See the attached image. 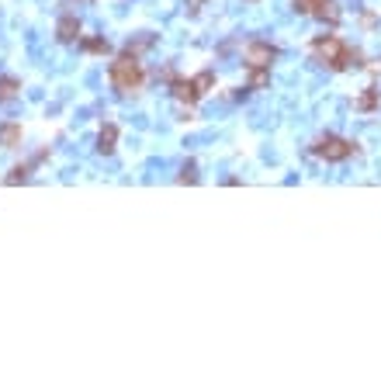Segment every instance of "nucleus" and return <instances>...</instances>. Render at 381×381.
<instances>
[{
	"mask_svg": "<svg viewBox=\"0 0 381 381\" xmlns=\"http://www.w3.org/2000/svg\"><path fill=\"white\" fill-rule=\"evenodd\" d=\"M108 77H111V87H115V94H118V97H136V94L142 91V84H146V70H142L139 56H136V53H129V49H125L122 56H115V59H111Z\"/></svg>",
	"mask_w": 381,
	"mask_h": 381,
	"instance_id": "f257e3e1",
	"label": "nucleus"
},
{
	"mask_svg": "<svg viewBox=\"0 0 381 381\" xmlns=\"http://www.w3.org/2000/svg\"><path fill=\"white\" fill-rule=\"evenodd\" d=\"M308 49H312L315 63H322V66H329V70H350V66H360V53L350 49L340 35H319V39H312Z\"/></svg>",
	"mask_w": 381,
	"mask_h": 381,
	"instance_id": "f03ea898",
	"label": "nucleus"
},
{
	"mask_svg": "<svg viewBox=\"0 0 381 381\" xmlns=\"http://www.w3.org/2000/svg\"><path fill=\"white\" fill-rule=\"evenodd\" d=\"M312 153H315L319 160H326V163H343V160L357 156L360 149H357V142H350V139H340V136H326V139H319V142L312 146Z\"/></svg>",
	"mask_w": 381,
	"mask_h": 381,
	"instance_id": "7ed1b4c3",
	"label": "nucleus"
},
{
	"mask_svg": "<svg viewBox=\"0 0 381 381\" xmlns=\"http://www.w3.org/2000/svg\"><path fill=\"white\" fill-rule=\"evenodd\" d=\"M274 59H277V46H270V42L253 39V42L243 49V63H246V70H270Z\"/></svg>",
	"mask_w": 381,
	"mask_h": 381,
	"instance_id": "20e7f679",
	"label": "nucleus"
},
{
	"mask_svg": "<svg viewBox=\"0 0 381 381\" xmlns=\"http://www.w3.org/2000/svg\"><path fill=\"white\" fill-rule=\"evenodd\" d=\"M291 8L305 18H319V21H329V25L340 21V11H336L333 0H291Z\"/></svg>",
	"mask_w": 381,
	"mask_h": 381,
	"instance_id": "39448f33",
	"label": "nucleus"
},
{
	"mask_svg": "<svg viewBox=\"0 0 381 381\" xmlns=\"http://www.w3.org/2000/svg\"><path fill=\"white\" fill-rule=\"evenodd\" d=\"M56 42H63V46L80 42V18H77V15H63V18L56 21Z\"/></svg>",
	"mask_w": 381,
	"mask_h": 381,
	"instance_id": "423d86ee",
	"label": "nucleus"
},
{
	"mask_svg": "<svg viewBox=\"0 0 381 381\" xmlns=\"http://www.w3.org/2000/svg\"><path fill=\"white\" fill-rule=\"evenodd\" d=\"M115 146H118V125H115V122H104L101 132H97V153H101V156H111Z\"/></svg>",
	"mask_w": 381,
	"mask_h": 381,
	"instance_id": "0eeeda50",
	"label": "nucleus"
},
{
	"mask_svg": "<svg viewBox=\"0 0 381 381\" xmlns=\"http://www.w3.org/2000/svg\"><path fill=\"white\" fill-rule=\"evenodd\" d=\"M21 146V122H0V149Z\"/></svg>",
	"mask_w": 381,
	"mask_h": 381,
	"instance_id": "6e6552de",
	"label": "nucleus"
},
{
	"mask_svg": "<svg viewBox=\"0 0 381 381\" xmlns=\"http://www.w3.org/2000/svg\"><path fill=\"white\" fill-rule=\"evenodd\" d=\"M191 87H194V97H208V91H215V73L212 70H201L198 77H191Z\"/></svg>",
	"mask_w": 381,
	"mask_h": 381,
	"instance_id": "1a4fd4ad",
	"label": "nucleus"
},
{
	"mask_svg": "<svg viewBox=\"0 0 381 381\" xmlns=\"http://www.w3.org/2000/svg\"><path fill=\"white\" fill-rule=\"evenodd\" d=\"M18 91H21L18 77H11V73H4V77H0V104H11V101L18 97Z\"/></svg>",
	"mask_w": 381,
	"mask_h": 381,
	"instance_id": "9d476101",
	"label": "nucleus"
},
{
	"mask_svg": "<svg viewBox=\"0 0 381 381\" xmlns=\"http://www.w3.org/2000/svg\"><path fill=\"white\" fill-rule=\"evenodd\" d=\"M80 49L91 53V56H108L111 53V42L108 39H80Z\"/></svg>",
	"mask_w": 381,
	"mask_h": 381,
	"instance_id": "9b49d317",
	"label": "nucleus"
},
{
	"mask_svg": "<svg viewBox=\"0 0 381 381\" xmlns=\"http://www.w3.org/2000/svg\"><path fill=\"white\" fill-rule=\"evenodd\" d=\"M378 101H381V94H378L374 87H367V91L353 101V108H357V111H374V108H378Z\"/></svg>",
	"mask_w": 381,
	"mask_h": 381,
	"instance_id": "f8f14e48",
	"label": "nucleus"
},
{
	"mask_svg": "<svg viewBox=\"0 0 381 381\" xmlns=\"http://www.w3.org/2000/svg\"><path fill=\"white\" fill-rule=\"evenodd\" d=\"M32 167H35V163H21V167H15V170L4 177V184H8V187H15V184H25V180L32 177Z\"/></svg>",
	"mask_w": 381,
	"mask_h": 381,
	"instance_id": "ddd939ff",
	"label": "nucleus"
},
{
	"mask_svg": "<svg viewBox=\"0 0 381 381\" xmlns=\"http://www.w3.org/2000/svg\"><path fill=\"white\" fill-rule=\"evenodd\" d=\"M267 80H270V70H250L246 91H260V87H267Z\"/></svg>",
	"mask_w": 381,
	"mask_h": 381,
	"instance_id": "4468645a",
	"label": "nucleus"
},
{
	"mask_svg": "<svg viewBox=\"0 0 381 381\" xmlns=\"http://www.w3.org/2000/svg\"><path fill=\"white\" fill-rule=\"evenodd\" d=\"M177 184H198V163H194V160H187V163L180 167V177H177Z\"/></svg>",
	"mask_w": 381,
	"mask_h": 381,
	"instance_id": "2eb2a0df",
	"label": "nucleus"
},
{
	"mask_svg": "<svg viewBox=\"0 0 381 381\" xmlns=\"http://www.w3.org/2000/svg\"><path fill=\"white\" fill-rule=\"evenodd\" d=\"M187 4H191V8H198V4H201V0H187Z\"/></svg>",
	"mask_w": 381,
	"mask_h": 381,
	"instance_id": "dca6fc26",
	"label": "nucleus"
}]
</instances>
